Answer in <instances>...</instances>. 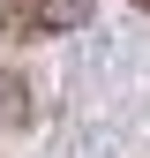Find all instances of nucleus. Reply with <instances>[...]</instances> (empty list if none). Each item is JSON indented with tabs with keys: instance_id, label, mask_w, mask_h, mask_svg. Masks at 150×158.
I'll use <instances>...</instances> for the list:
<instances>
[{
	"instance_id": "f257e3e1",
	"label": "nucleus",
	"mask_w": 150,
	"mask_h": 158,
	"mask_svg": "<svg viewBox=\"0 0 150 158\" xmlns=\"http://www.w3.org/2000/svg\"><path fill=\"white\" fill-rule=\"evenodd\" d=\"M90 0H0V38L30 45V38H53V30H75Z\"/></svg>"
},
{
	"instance_id": "f03ea898",
	"label": "nucleus",
	"mask_w": 150,
	"mask_h": 158,
	"mask_svg": "<svg viewBox=\"0 0 150 158\" xmlns=\"http://www.w3.org/2000/svg\"><path fill=\"white\" fill-rule=\"evenodd\" d=\"M135 8H150V0H135Z\"/></svg>"
}]
</instances>
